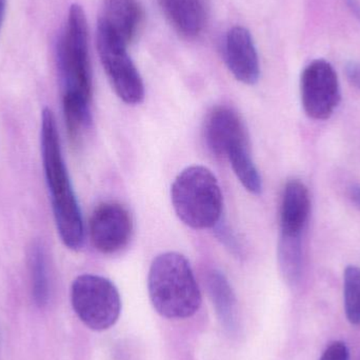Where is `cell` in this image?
I'll return each mask as SVG.
<instances>
[{"label":"cell","instance_id":"1","mask_svg":"<svg viewBox=\"0 0 360 360\" xmlns=\"http://www.w3.org/2000/svg\"><path fill=\"white\" fill-rule=\"evenodd\" d=\"M40 137L44 175L57 231L65 247L79 250L84 240L82 211L63 160L56 120L49 108L42 111Z\"/></svg>","mask_w":360,"mask_h":360},{"label":"cell","instance_id":"2","mask_svg":"<svg viewBox=\"0 0 360 360\" xmlns=\"http://www.w3.org/2000/svg\"><path fill=\"white\" fill-rule=\"evenodd\" d=\"M148 289L154 309L166 319H188L200 308V290L190 262L176 252L160 254L153 260Z\"/></svg>","mask_w":360,"mask_h":360},{"label":"cell","instance_id":"3","mask_svg":"<svg viewBox=\"0 0 360 360\" xmlns=\"http://www.w3.org/2000/svg\"><path fill=\"white\" fill-rule=\"evenodd\" d=\"M171 200L179 219L195 230L213 228L221 217V190L215 175L205 167L182 170L171 186Z\"/></svg>","mask_w":360,"mask_h":360},{"label":"cell","instance_id":"4","mask_svg":"<svg viewBox=\"0 0 360 360\" xmlns=\"http://www.w3.org/2000/svg\"><path fill=\"white\" fill-rule=\"evenodd\" d=\"M59 68L63 76V95L91 101L92 76L89 59L88 22L84 8L72 4L67 27L58 48Z\"/></svg>","mask_w":360,"mask_h":360},{"label":"cell","instance_id":"5","mask_svg":"<svg viewBox=\"0 0 360 360\" xmlns=\"http://www.w3.org/2000/svg\"><path fill=\"white\" fill-rule=\"evenodd\" d=\"M71 302L78 319L94 331L110 329L122 312L117 288L111 281L98 275L78 276L72 283Z\"/></svg>","mask_w":360,"mask_h":360},{"label":"cell","instance_id":"6","mask_svg":"<svg viewBox=\"0 0 360 360\" xmlns=\"http://www.w3.org/2000/svg\"><path fill=\"white\" fill-rule=\"evenodd\" d=\"M97 48L105 73L118 97L128 105L141 103L145 98V86L127 52L128 46L98 25Z\"/></svg>","mask_w":360,"mask_h":360},{"label":"cell","instance_id":"7","mask_svg":"<svg viewBox=\"0 0 360 360\" xmlns=\"http://www.w3.org/2000/svg\"><path fill=\"white\" fill-rule=\"evenodd\" d=\"M302 103L309 117L326 120L331 117L340 103L338 74L328 61H312L302 74Z\"/></svg>","mask_w":360,"mask_h":360},{"label":"cell","instance_id":"8","mask_svg":"<svg viewBox=\"0 0 360 360\" xmlns=\"http://www.w3.org/2000/svg\"><path fill=\"white\" fill-rule=\"evenodd\" d=\"M133 234V218L122 203L108 201L93 212L90 219V238L97 251L114 254L130 243Z\"/></svg>","mask_w":360,"mask_h":360},{"label":"cell","instance_id":"9","mask_svg":"<svg viewBox=\"0 0 360 360\" xmlns=\"http://www.w3.org/2000/svg\"><path fill=\"white\" fill-rule=\"evenodd\" d=\"M224 56L226 67L239 82L254 84L259 79L257 51L251 34L245 27H234L226 34Z\"/></svg>","mask_w":360,"mask_h":360},{"label":"cell","instance_id":"10","mask_svg":"<svg viewBox=\"0 0 360 360\" xmlns=\"http://www.w3.org/2000/svg\"><path fill=\"white\" fill-rule=\"evenodd\" d=\"M143 16L137 0H105L98 25L128 46L139 34Z\"/></svg>","mask_w":360,"mask_h":360},{"label":"cell","instance_id":"11","mask_svg":"<svg viewBox=\"0 0 360 360\" xmlns=\"http://www.w3.org/2000/svg\"><path fill=\"white\" fill-rule=\"evenodd\" d=\"M311 200L308 188L300 179H291L283 188L281 205V236H302L309 215Z\"/></svg>","mask_w":360,"mask_h":360},{"label":"cell","instance_id":"12","mask_svg":"<svg viewBox=\"0 0 360 360\" xmlns=\"http://www.w3.org/2000/svg\"><path fill=\"white\" fill-rule=\"evenodd\" d=\"M243 133H245V126L238 114L231 108H214L205 120V143L217 158H224L229 143Z\"/></svg>","mask_w":360,"mask_h":360},{"label":"cell","instance_id":"13","mask_svg":"<svg viewBox=\"0 0 360 360\" xmlns=\"http://www.w3.org/2000/svg\"><path fill=\"white\" fill-rule=\"evenodd\" d=\"M171 25L181 35L197 37L205 29L207 11L205 0H158Z\"/></svg>","mask_w":360,"mask_h":360},{"label":"cell","instance_id":"14","mask_svg":"<svg viewBox=\"0 0 360 360\" xmlns=\"http://www.w3.org/2000/svg\"><path fill=\"white\" fill-rule=\"evenodd\" d=\"M224 158L229 160L237 179L250 193L254 195L262 193V176L252 158L247 133L239 135L226 146Z\"/></svg>","mask_w":360,"mask_h":360},{"label":"cell","instance_id":"15","mask_svg":"<svg viewBox=\"0 0 360 360\" xmlns=\"http://www.w3.org/2000/svg\"><path fill=\"white\" fill-rule=\"evenodd\" d=\"M207 288L220 323L229 332L237 329V300L226 277L219 271L207 275Z\"/></svg>","mask_w":360,"mask_h":360},{"label":"cell","instance_id":"16","mask_svg":"<svg viewBox=\"0 0 360 360\" xmlns=\"http://www.w3.org/2000/svg\"><path fill=\"white\" fill-rule=\"evenodd\" d=\"M278 260L285 281L291 285L298 283L302 273V236H281Z\"/></svg>","mask_w":360,"mask_h":360},{"label":"cell","instance_id":"17","mask_svg":"<svg viewBox=\"0 0 360 360\" xmlns=\"http://www.w3.org/2000/svg\"><path fill=\"white\" fill-rule=\"evenodd\" d=\"M63 103L68 132L73 141H77L91 124L90 101L63 95Z\"/></svg>","mask_w":360,"mask_h":360},{"label":"cell","instance_id":"18","mask_svg":"<svg viewBox=\"0 0 360 360\" xmlns=\"http://www.w3.org/2000/svg\"><path fill=\"white\" fill-rule=\"evenodd\" d=\"M29 259L34 300L38 306L42 307L49 300V277L46 253L40 243H34L30 248Z\"/></svg>","mask_w":360,"mask_h":360},{"label":"cell","instance_id":"19","mask_svg":"<svg viewBox=\"0 0 360 360\" xmlns=\"http://www.w3.org/2000/svg\"><path fill=\"white\" fill-rule=\"evenodd\" d=\"M344 308L351 325H360V268L347 266L344 273Z\"/></svg>","mask_w":360,"mask_h":360},{"label":"cell","instance_id":"20","mask_svg":"<svg viewBox=\"0 0 360 360\" xmlns=\"http://www.w3.org/2000/svg\"><path fill=\"white\" fill-rule=\"evenodd\" d=\"M321 360H350V351L342 342H334L327 347Z\"/></svg>","mask_w":360,"mask_h":360},{"label":"cell","instance_id":"21","mask_svg":"<svg viewBox=\"0 0 360 360\" xmlns=\"http://www.w3.org/2000/svg\"><path fill=\"white\" fill-rule=\"evenodd\" d=\"M346 74L350 84L360 91V63H349L346 67Z\"/></svg>","mask_w":360,"mask_h":360},{"label":"cell","instance_id":"22","mask_svg":"<svg viewBox=\"0 0 360 360\" xmlns=\"http://www.w3.org/2000/svg\"><path fill=\"white\" fill-rule=\"evenodd\" d=\"M351 200L360 210V184H353L349 190Z\"/></svg>","mask_w":360,"mask_h":360},{"label":"cell","instance_id":"23","mask_svg":"<svg viewBox=\"0 0 360 360\" xmlns=\"http://www.w3.org/2000/svg\"><path fill=\"white\" fill-rule=\"evenodd\" d=\"M6 0H0V27H1L2 21L4 18V13H6Z\"/></svg>","mask_w":360,"mask_h":360}]
</instances>
